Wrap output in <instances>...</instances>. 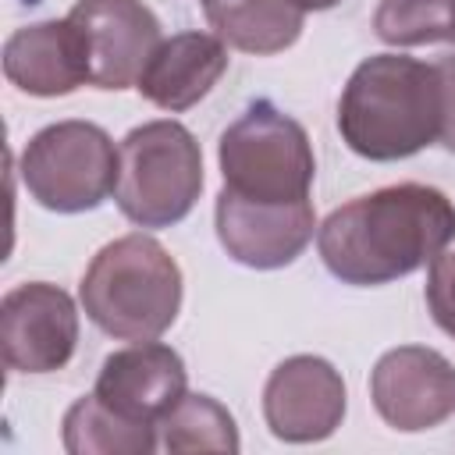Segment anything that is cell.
<instances>
[{"mask_svg": "<svg viewBox=\"0 0 455 455\" xmlns=\"http://www.w3.org/2000/svg\"><path fill=\"white\" fill-rule=\"evenodd\" d=\"M4 363L18 373H53L78 345V309L71 295L46 281L18 284L0 302Z\"/></svg>", "mask_w": 455, "mask_h": 455, "instance_id": "8", "label": "cell"}, {"mask_svg": "<svg viewBox=\"0 0 455 455\" xmlns=\"http://www.w3.org/2000/svg\"><path fill=\"white\" fill-rule=\"evenodd\" d=\"M224 188L252 203H302L316 174L306 128L274 103H252L217 146Z\"/></svg>", "mask_w": 455, "mask_h": 455, "instance_id": "5", "label": "cell"}, {"mask_svg": "<svg viewBox=\"0 0 455 455\" xmlns=\"http://www.w3.org/2000/svg\"><path fill=\"white\" fill-rule=\"evenodd\" d=\"M427 309L434 323L455 338V252H441L430 259L427 274Z\"/></svg>", "mask_w": 455, "mask_h": 455, "instance_id": "19", "label": "cell"}, {"mask_svg": "<svg viewBox=\"0 0 455 455\" xmlns=\"http://www.w3.org/2000/svg\"><path fill=\"white\" fill-rule=\"evenodd\" d=\"M181 355L160 341H135L132 348L110 352L96 377V395L135 423H160L188 391Z\"/></svg>", "mask_w": 455, "mask_h": 455, "instance_id": "12", "label": "cell"}, {"mask_svg": "<svg viewBox=\"0 0 455 455\" xmlns=\"http://www.w3.org/2000/svg\"><path fill=\"white\" fill-rule=\"evenodd\" d=\"M345 380L320 355H291L274 366L263 387V419L288 444L327 441L345 419Z\"/></svg>", "mask_w": 455, "mask_h": 455, "instance_id": "10", "label": "cell"}, {"mask_svg": "<svg viewBox=\"0 0 455 455\" xmlns=\"http://www.w3.org/2000/svg\"><path fill=\"white\" fill-rule=\"evenodd\" d=\"M444 124V75L402 53L366 57L341 100L338 132L352 153L387 164L405 160L441 139Z\"/></svg>", "mask_w": 455, "mask_h": 455, "instance_id": "2", "label": "cell"}, {"mask_svg": "<svg viewBox=\"0 0 455 455\" xmlns=\"http://www.w3.org/2000/svg\"><path fill=\"white\" fill-rule=\"evenodd\" d=\"M85 316L117 341H156L181 309V267L149 235L107 242L82 284Z\"/></svg>", "mask_w": 455, "mask_h": 455, "instance_id": "3", "label": "cell"}, {"mask_svg": "<svg viewBox=\"0 0 455 455\" xmlns=\"http://www.w3.org/2000/svg\"><path fill=\"white\" fill-rule=\"evenodd\" d=\"M313 203H252L228 188L217 196V238L224 252L252 270H277L302 256L313 242Z\"/></svg>", "mask_w": 455, "mask_h": 455, "instance_id": "11", "label": "cell"}, {"mask_svg": "<svg viewBox=\"0 0 455 455\" xmlns=\"http://www.w3.org/2000/svg\"><path fill=\"white\" fill-rule=\"evenodd\" d=\"M224 71H228V50L220 36L178 32L153 50L135 89L160 110L178 114L196 107Z\"/></svg>", "mask_w": 455, "mask_h": 455, "instance_id": "14", "label": "cell"}, {"mask_svg": "<svg viewBox=\"0 0 455 455\" xmlns=\"http://www.w3.org/2000/svg\"><path fill=\"white\" fill-rule=\"evenodd\" d=\"M441 75H444V124H441V142L455 153V71L441 60L437 64Z\"/></svg>", "mask_w": 455, "mask_h": 455, "instance_id": "20", "label": "cell"}, {"mask_svg": "<svg viewBox=\"0 0 455 455\" xmlns=\"http://www.w3.org/2000/svg\"><path fill=\"white\" fill-rule=\"evenodd\" d=\"M444 64H448V68L455 71V53H448V57H444Z\"/></svg>", "mask_w": 455, "mask_h": 455, "instance_id": "22", "label": "cell"}, {"mask_svg": "<svg viewBox=\"0 0 455 455\" xmlns=\"http://www.w3.org/2000/svg\"><path fill=\"white\" fill-rule=\"evenodd\" d=\"M206 21L228 46L270 57L302 36L306 7L299 0H206Z\"/></svg>", "mask_w": 455, "mask_h": 455, "instance_id": "15", "label": "cell"}, {"mask_svg": "<svg viewBox=\"0 0 455 455\" xmlns=\"http://www.w3.org/2000/svg\"><path fill=\"white\" fill-rule=\"evenodd\" d=\"M203 192V153L178 121L132 128L117 146V210L139 228H171L185 220Z\"/></svg>", "mask_w": 455, "mask_h": 455, "instance_id": "4", "label": "cell"}, {"mask_svg": "<svg viewBox=\"0 0 455 455\" xmlns=\"http://www.w3.org/2000/svg\"><path fill=\"white\" fill-rule=\"evenodd\" d=\"M68 18L89 53V85L121 92L139 85L160 39V21L142 0H78Z\"/></svg>", "mask_w": 455, "mask_h": 455, "instance_id": "9", "label": "cell"}, {"mask_svg": "<svg viewBox=\"0 0 455 455\" xmlns=\"http://www.w3.org/2000/svg\"><path fill=\"white\" fill-rule=\"evenodd\" d=\"M373 28L387 46H427L455 39V0H380Z\"/></svg>", "mask_w": 455, "mask_h": 455, "instance_id": "18", "label": "cell"}, {"mask_svg": "<svg viewBox=\"0 0 455 455\" xmlns=\"http://www.w3.org/2000/svg\"><path fill=\"white\" fill-rule=\"evenodd\" d=\"M28 196L53 213L96 210L117 185V149L92 121H57L21 149Z\"/></svg>", "mask_w": 455, "mask_h": 455, "instance_id": "6", "label": "cell"}, {"mask_svg": "<svg viewBox=\"0 0 455 455\" xmlns=\"http://www.w3.org/2000/svg\"><path fill=\"white\" fill-rule=\"evenodd\" d=\"M4 75L28 96H68L89 82V53L71 18L36 21L4 43Z\"/></svg>", "mask_w": 455, "mask_h": 455, "instance_id": "13", "label": "cell"}, {"mask_svg": "<svg viewBox=\"0 0 455 455\" xmlns=\"http://www.w3.org/2000/svg\"><path fill=\"white\" fill-rule=\"evenodd\" d=\"M370 398L387 427L402 434L434 430L455 412V366L427 345H398L377 359Z\"/></svg>", "mask_w": 455, "mask_h": 455, "instance_id": "7", "label": "cell"}, {"mask_svg": "<svg viewBox=\"0 0 455 455\" xmlns=\"http://www.w3.org/2000/svg\"><path fill=\"white\" fill-rule=\"evenodd\" d=\"M156 430L153 423L114 412L96 391L82 395L64 412V448L71 455H149L160 444Z\"/></svg>", "mask_w": 455, "mask_h": 455, "instance_id": "16", "label": "cell"}, {"mask_svg": "<svg viewBox=\"0 0 455 455\" xmlns=\"http://www.w3.org/2000/svg\"><path fill=\"white\" fill-rule=\"evenodd\" d=\"M455 203L430 185H387L331 210L316 228L323 267L355 288L398 281L448 249Z\"/></svg>", "mask_w": 455, "mask_h": 455, "instance_id": "1", "label": "cell"}, {"mask_svg": "<svg viewBox=\"0 0 455 455\" xmlns=\"http://www.w3.org/2000/svg\"><path fill=\"white\" fill-rule=\"evenodd\" d=\"M306 11H327V7H334V4H341V0H299Z\"/></svg>", "mask_w": 455, "mask_h": 455, "instance_id": "21", "label": "cell"}, {"mask_svg": "<svg viewBox=\"0 0 455 455\" xmlns=\"http://www.w3.org/2000/svg\"><path fill=\"white\" fill-rule=\"evenodd\" d=\"M160 444L167 451H238L235 416L210 395H185L160 423Z\"/></svg>", "mask_w": 455, "mask_h": 455, "instance_id": "17", "label": "cell"}]
</instances>
